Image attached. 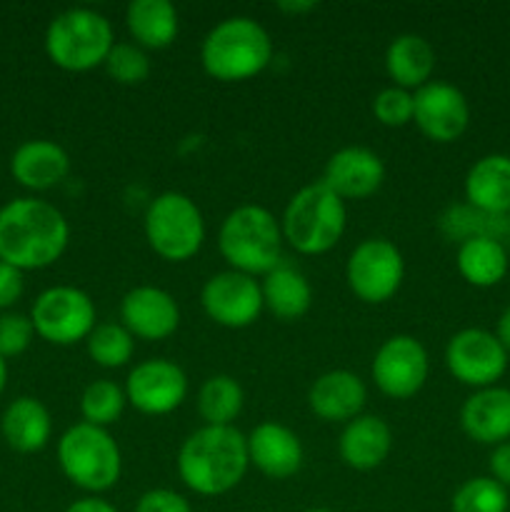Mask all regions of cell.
<instances>
[{"label":"cell","mask_w":510,"mask_h":512,"mask_svg":"<svg viewBox=\"0 0 510 512\" xmlns=\"http://www.w3.org/2000/svg\"><path fill=\"white\" fill-rule=\"evenodd\" d=\"M283 230L263 205H240L225 215L218 233V248L230 270L245 275H268L280 265Z\"/></svg>","instance_id":"277c9868"},{"label":"cell","mask_w":510,"mask_h":512,"mask_svg":"<svg viewBox=\"0 0 510 512\" xmlns=\"http://www.w3.org/2000/svg\"><path fill=\"white\" fill-rule=\"evenodd\" d=\"M263 512H273V510H263Z\"/></svg>","instance_id":"bcb514c9"},{"label":"cell","mask_w":510,"mask_h":512,"mask_svg":"<svg viewBox=\"0 0 510 512\" xmlns=\"http://www.w3.org/2000/svg\"><path fill=\"white\" fill-rule=\"evenodd\" d=\"M243 403V388L230 375H213L200 385L198 413L205 420V425H215V428L233 425V420L243 410Z\"/></svg>","instance_id":"f1b7e54d"},{"label":"cell","mask_w":510,"mask_h":512,"mask_svg":"<svg viewBox=\"0 0 510 512\" xmlns=\"http://www.w3.org/2000/svg\"><path fill=\"white\" fill-rule=\"evenodd\" d=\"M465 200L488 215L510 213V155L493 153L480 158L465 175Z\"/></svg>","instance_id":"603a6c76"},{"label":"cell","mask_w":510,"mask_h":512,"mask_svg":"<svg viewBox=\"0 0 510 512\" xmlns=\"http://www.w3.org/2000/svg\"><path fill=\"white\" fill-rule=\"evenodd\" d=\"M135 512H193L188 500L168 488H153L135 503Z\"/></svg>","instance_id":"8d00e7d4"},{"label":"cell","mask_w":510,"mask_h":512,"mask_svg":"<svg viewBox=\"0 0 510 512\" xmlns=\"http://www.w3.org/2000/svg\"><path fill=\"white\" fill-rule=\"evenodd\" d=\"M68 238L65 215L45 200L18 198L0 208V260L13 268H48L65 253Z\"/></svg>","instance_id":"6da1fadb"},{"label":"cell","mask_w":510,"mask_h":512,"mask_svg":"<svg viewBox=\"0 0 510 512\" xmlns=\"http://www.w3.org/2000/svg\"><path fill=\"white\" fill-rule=\"evenodd\" d=\"M443 228L450 238L460 240V243H465L470 238L500 240V235L510 233L508 215H488L483 210L470 208V205L450 208V213L443 218Z\"/></svg>","instance_id":"1f68e13d"},{"label":"cell","mask_w":510,"mask_h":512,"mask_svg":"<svg viewBox=\"0 0 510 512\" xmlns=\"http://www.w3.org/2000/svg\"><path fill=\"white\" fill-rule=\"evenodd\" d=\"M13 178L30 190H50L70 173V158L53 140H28L10 160Z\"/></svg>","instance_id":"7402d4cb"},{"label":"cell","mask_w":510,"mask_h":512,"mask_svg":"<svg viewBox=\"0 0 510 512\" xmlns=\"http://www.w3.org/2000/svg\"><path fill=\"white\" fill-rule=\"evenodd\" d=\"M58 463L65 478L85 493H105L123 473V455L105 428L78 423L58 440Z\"/></svg>","instance_id":"8992f818"},{"label":"cell","mask_w":510,"mask_h":512,"mask_svg":"<svg viewBox=\"0 0 510 512\" xmlns=\"http://www.w3.org/2000/svg\"><path fill=\"white\" fill-rule=\"evenodd\" d=\"M273 60V40L253 18L233 15L220 20L200 45V63L220 83H243L263 73Z\"/></svg>","instance_id":"3957f363"},{"label":"cell","mask_w":510,"mask_h":512,"mask_svg":"<svg viewBox=\"0 0 510 512\" xmlns=\"http://www.w3.org/2000/svg\"><path fill=\"white\" fill-rule=\"evenodd\" d=\"M125 403V388L115 385L113 380H95L80 395V413H83V423L95 425V428H108V425L118 423L123 415Z\"/></svg>","instance_id":"4dcf8cb0"},{"label":"cell","mask_w":510,"mask_h":512,"mask_svg":"<svg viewBox=\"0 0 510 512\" xmlns=\"http://www.w3.org/2000/svg\"><path fill=\"white\" fill-rule=\"evenodd\" d=\"M403 253L385 238H368L350 253L345 280L355 298L368 305L388 303L403 285Z\"/></svg>","instance_id":"9c48e42d"},{"label":"cell","mask_w":510,"mask_h":512,"mask_svg":"<svg viewBox=\"0 0 510 512\" xmlns=\"http://www.w3.org/2000/svg\"><path fill=\"white\" fill-rule=\"evenodd\" d=\"M508 230H510V213H508Z\"/></svg>","instance_id":"f6af8a7d"},{"label":"cell","mask_w":510,"mask_h":512,"mask_svg":"<svg viewBox=\"0 0 510 512\" xmlns=\"http://www.w3.org/2000/svg\"><path fill=\"white\" fill-rule=\"evenodd\" d=\"M245 443L250 465H255L265 478L288 480L303 468V443L285 425L265 420L250 430Z\"/></svg>","instance_id":"ac0fdd59"},{"label":"cell","mask_w":510,"mask_h":512,"mask_svg":"<svg viewBox=\"0 0 510 512\" xmlns=\"http://www.w3.org/2000/svg\"><path fill=\"white\" fill-rule=\"evenodd\" d=\"M35 333L53 345H73L88 340L95 328V303L90 295L70 285H55L38 295L33 305Z\"/></svg>","instance_id":"30bf717a"},{"label":"cell","mask_w":510,"mask_h":512,"mask_svg":"<svg viewBox=\"0 0 510 512\" xmlns=\"http://www.w3.org/2000/svg\"><path fill=\"white\" fill-rule=\"evenodd\" d=\"M145 240L168 263H185L205 243V220L183 193H160L145 210Z\"/></svg>","instance_id":"ba28073f"},{"label":"cell","mask_w":510,"mask_h":512,"mask_svg":"<svg viewBox=\"0 0 510 512\" xmlns=\"http://www.w3.org/2000/svg\"><path fill=\"white\" fill-rule=\"evenodd\" d=\"M113 45L110 20L90 8L63 10L45 33L48 58L68 73H88L103 65Z\"/></svg>","instance_id":"52a82bcc"},{"label":"cell","mask_w":510,"mask_h":512,"mask_svg":"<svg viewBox=\"0 0 510 512\" xmlns=\"http://www.w3.org/2000/svg\"><path fill=\"white\" fill-rule=\"evenodd\" d=\"M445 365L450 375L470 388H493L508 370V353L495 333L465 328L450 338L445 348Z\"/></svg>","instance_id":"8fae6325"},{"label":"cell","mask_w":510,"mask_h":512,"mask_svg":"<svg viewBox=\"0 0 510 512\" xmlns=\"http://www.w3.org/2000/svg\"><path fill=\"white\" fill-rule=\"evenodd\" d=\"M373 113L378 123L388 125V128H403V125L413 123V93L398 88V85L383 88L373 98Z\"/></svg>","instance_id":"e575fe53"},{"label":"cell","mask_w":510,"mask_h":512,"mask_svg":"<svg viewBox=\"0 0 510 512\" xmlns=\"http://www.w3.org/2000/svg\"><path fill=\"white\" fill-rule=\"evenodd\" d=\"M385 70L403 90H420L435 70V50L423 35L403 33L385 50Z\"/></svg>","instance_id":"cb8c5ba5"},{"label":"cell","mask_w":510,"mask_h":512,"mask_svg":"<svg viewBox=\"0 0 510 512\" xmlns=\"http://www.w3.org/2000/svg\"><path fill=\"white\" fill-rule=\"evenodd\" d=\"M65 512H118L108 500H100V498H83V500H75L73 505H68Z\"/></svg>","instance_id":"ab89813d"},{"label":"cell","mask_w":510,"mask_h":512,"mask_svg":"<svg viewBox=\"0 0 510 512\" xmlns=\"http://www.w3.org/2000/svg\"><path fill=\"white\" fill-rule=\"evenodd\" d=\"M428 370V350L423 343L413 335H393L378 348L370 373L380 393L393 400H408L420 393Z\"/></svg>","instance_id":"4fadbf2b"},{"label":"cell","mask_w":510,"mask_h":512,"mask_svg":"<svg viewBox=\"0 0 510 512\" xmlns=\"http://www.w3.org/2000/svg\"><path fill=\"white\" fill-rule=\"evenodd\" d=\"M23 295V270L0 260V310L15 305Z\"/></svg>","instance_id":"74e56055"},{"label":"cell","mask_w":510,"mask_h":512,"mask_svg":"<svg viewBox=\"0 0 510 512\" xmlns=\"http://www.w3.org/2000/svg\"><path fill=\"white\" fill-rule=\"evenodd\" d=\"M33 335V320L20 313H5L0 318V355L3 358L20 355L30 345Z\"/></svg>","instance_id":"d590c367"},{"label":"cell","mask_w":510,"mask_h":512,"mask_svg":"<svg viewBox=\"0 0 510 512\" xmlns=\"http://www.w3.org/2000/svg\"><path fill=\"white\" fill-rule=\"evenodd\" d=\"M53 423L40 400L18 398L3 413V438L18 453H38L48 445Z\"/></svg>","instance_id":"484cf974"},{"label":"cell","mask_w":510,"mask_h":512,"mask_svg":"<svg viewBox=\"0 0 510 512\" xmlns=\"http://www.w3.org/2000/svg\"><path fill=\"white\" fill-rule=\"evenodd\" d=\"M315 8H318V3H313V0H280L278 3V10H283L288 15H303Z\"/></svg>","instance_id":"60d3db41"},{"label":"cell","mask_w":510,"mask_h":512,"mask_svg":"<svg viewBox=\"0 0 510 512\" xmlns=\"http://www.w3.org/2000/svg\"><path fill=\"white\" fill-rule=\"evenodd\" d=\"M385 180V165L378 153L360 145H348L325 163L323 183L343 200H363L378 193Z\"/></svg>","instance_id":"e0dca14e"},{"label":"cell","mask_w":510,"mask_h":512,"mask_svg":"<svg viewBox=\"0 0 510 512\" xmlns=\"http://www.w3.org/2000/svg\"><path fill=\"white\" fill-rule=\"evenodd\" d=\"M495 338L500 340V345L505 348V353L510 355V305L500 313L498 318V330H495Z\"/></svg>","instance_id":"b9f144b4"},{"label":"cell","mask_w":510,"mask_h":512,"mask_svg":"<svg viewBox=\"0 0 510 512\" xmlns=\"http://www.w3.org/2000/svg\"><path fill=\"white\" fill-rule=\"evenodd\" d=\"M260 290H263L265 308L280 320L303 318L313 305V288L308 278L288 265H278L268 275H263Z\"/></svg>","instance_id":"4316f807"},{"label":"cell","mask_w":510,"mask_h":512,"mask_svg":"<svg viewBox=\"0 0 510 512\" xmlns=\"http://www.w3.org/2000/svg\"><path fill=\"white\" fill-rule=\"evenodd\" d=\"M130 38L143 50H163L178 38V10L170 0H133L125 10Z\"/></svg>","instance_id":"d4e9b609"},{"label":"cell","mask_w":510,"mask_h":512,"mask_svg":"<svg viewBox=\"0 0 510 512\" xmlns=\"http://www.w3.org/2000/svg\"><path fill=\"white\" fill-rule=\"evenodd\" d=\"M200 305L213 323L230 330L253 325L265 308L258 280L238 270H223L205 280Z\"/></svg>","instance_id":"7c38bea8"},{"label":"cell","mask_w":510,"mask_h":512,"mask_svg":"<svg viewBox=\"0 0 510 512\" xmlns=\"http://www.w3.org/2000/svg\"><path fill=\"white\" fill-rule=\"evenodd\" d=\"M248 465V443L233 425H203L185 438L178 453L180 480L203 498H218L238 488Z\"/></svg>","instance_id":"7a4b0ae2"},{"label":"cell","mask_w":510,"mask_h":512,"mask_svg":"<svg viewBox=\"0 0 510 512\" xmlns=\"http://www.w3.org/2000/svg\"><path fill=\"white\" fill-rule=\"evenodd\" d=\"M5 378H8V368H5V358L0 355V393H3L5 388Z\"/></svg>","instance_id":"7bdbcfd3"},{"label":"cell","mask_w":510,"mask_h":512,"mask_svg":"<svg viewBox=\"0 0 510 512\" xmlns=\"http://www.w3.org/2000/svg\"><path fill=\"white\" fill-rule=\"evenodd\" d=\"M393 448L390 425L378 415H358L340 433V458L353 470H375L385 463Z\"/></svg>","instance_id":"44dd1931"},{"label":"cell","mask_w":510,"mask_h":512,"mask_svg":"<svg viewBox=\"0 0 510 512\" xmlns=\"http://www.w3.org/2000/svg\"><path fill=\"white\" fill-rule=\"evenodd\" d=\"M458 273L475 288H493L508 273V253L495 238H470L458 248Z\"/></svg>","instance_id":"83f0119b"},{"label":"cell","mask_w":510,"mask_h":512,"mask_svg":"<svg viewBox=\"0 0 510 512\" xmlns=\"http://www.w3.org/2000/svg\"><path fill=\"white\" fill-rule=\"evenodd\" d=\"M508 512H510V510H508Z\"/></svg>","instance_id":"7dc6e473"},{"label":"cell","mask_w":510,"mask_h":512,"mask_svg":"<svg viewBox=\"0 0 510 512\" xmlns=\"http://www.w3.org/2000/svg\"><path fill=\"white\" fill-rule=\"evenodd\" d=\"M490 478L503 485L505 490L510 488V440L495 445L490 453Z\"/></svg>","instance_id":"f35d334b"},{"label":"cell","mask_w":510,"mask_h":512,"mask_svg":"<svg viewBox=\"0 0 510 512\" xmlns=\"http://www.w3.org/2000/svg\"><path fill=\"white\" fill-rule=\"evenodd\" d=\"M453 512H508L510 495L508 490L493 478H470L455 490L450 500Z\"/></svg>","instance_id":"d6a6232c"},{"label":"cell","mask_w":510,"mask_h":512,"mask_svg":"<svg viewBox=\"0 0 510 512\" xmlns=\"http://www.w3.org/2000/svg\"><path fill=\"white\" fill-rule=\"evenodd\" d=\"M125 330L140 340H165L178 330L180 308L173 295L155 285H138L120 300Z\"/></svg>","instance_id":"2e32d148"},{"label":"cell","mask_w":510,"mask_h":512,"mask_svg":"<svg viewBox=\"0 0 510 512\" xmlns=\"http://www.w3.org/2000/svg\"><path fill=\"white\" fill-rule=\"evenodd\" d=\"M305 512H335V510H328V508H310V510H305Z\"/></svg>","instance_id":"ee69618b"},{"label":"cell","mask_w":510,"mask_h":512,"mask_svg":"<svg viewBox=\"0 0 510 512\" xmlns=\"http://www.w3.org/2000/svg\"><path fill=\"white\" fill-rule=\"evenodd\" d=\"M103 68L118 85H140L150 75V58L140 45L115 43Z\"/></svg>","instance_id":"836d02e7"},{"label":"cell","mask_w":510,"mask_h":512,"mask_svg":"<svg viewBox=\"0 0 510 512\" xmlns=\"http://www.w3.org/2000/svg\"><path fill=\"white\" fill-rule=\"evenodd\" d=\"M88 345V355L95 365L100 368H123L133 360L135 353V338L125 330V325L118 323H100L95 325L93 333L85 340Z\"/></svg>","instance_id":"f546056e"},{"label":"cell","mask_w":510,"mask_h":512,"mask_svg":"<svg viewBox=\"0 0 510 512\" xmlns=\"http://www.w3.org/2000/svg\"><path fill=\"white\" fill-rule=\"evenodd\" d=\"M368 400L365 383L350 370H330L320 375L308 393V405L325 423H345L358 418Z\"/></svg>","instance_id":"d6986e66"},{"label":"cell","mask_w":510,"mask_h":512,"mask_svg":"<svg viewBox=\"0 0 510 512\" xmlns=\"http://www.w3.org/2000/svg\"><path fill=\"white\" fill-rule=\"evenodd\" d=\"M345 200L323 180L303 185L288 200L280 220L283 240L300 255H323L338 245L345 233Z\"/></svg>","instance_id":"5b68a950"},{"label":"cell","mask_w":510,"mask_h":512,"mask_svg":"<svg viewBox=\"0 0 510 512\" xmlns=\"http://www.w3.org/2000/svg\"><path fill=\"white\" fill-rule=\"evenodd\" d=\"M413 123L435 143H453L468 130V98L455 85L430 80L413 93Z\"/></svg>","instance_id":"9a60e30c"},{"label":"cell","mask_w":510,"mask_h":512,"mask_svg":"<svg viewBox=\"0 0 510 512\" xmlns=\"http://www.w3.org/2000/svg\"><path fill=\"white\" fill-rule=\"evenodd\" d=\"M460 428L480 445H500L510 440V390H475L460 408Z\"/></svg>","instance_id":"ffe728a7"},{"label":"cell","mask_w":510,"mask_h":512,"mask_svg":"<svg viewBox=\"0 0 510 512\" xmlns=\"http://www.w3.org/2000/svg\"><path fill=\"white\" fill-rule=\"evenodd\" d=\"M188 378L183 368L165 358H150L135 365L125 380V398L143 415H168L183 405Z\"/></svg>","instance_id":"5bb4252c"}]
</instances>
